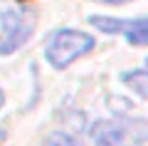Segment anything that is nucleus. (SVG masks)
I'll return each instance as SVG.
<instances>
[{"mask_svg": "<svg viewBox=\"0 0 148 146\" xmlns=\"http://www.w3.org/2000/svg\"><path fill=\"white\" fill-rule=\"evenodd\" d=\"M96 47V40L82 30H72V27H62V30L52 32L45 45V60L49 62L52 69H67L72 62L79 57L89 55Z\"/></svg>", "mask_w": 148, "mask_h": 146, "instance_id": "obj_1", "label": "nucleus"}, {"mask_svg": "<svg viewBox=\"0 0 148 146\" xmlns=\"http://www.w3.org/2000/svg\"><path fill=\"white\" fill-rule=\"evenodd\" d=\"M94 146H141L148 141L146 119H96L89 129Z\"/></svg>", "mask_w": 148, "mask_h": 146, "instance_id": "obj_2", "label": "nucleus"}, {"mask_svg": "<svg viewBox=\"0 0 148 146\" xmlns=\"http://www.w3.org/2000/svg\"><path fill=\"white\" fill-rule=\"evenodd\" d=\"M37 30V15L30 8H12L0 15V55H12L30 42Z\"/></svg>", "mask_w": 148, "mask_h": 146, "instance_id": "obj_3", "label": "nucleus"}, {"mask_svg": "<svg viewBox=\"0 0 148 146\" xmlns=\"http://www.w3.org/2000/svg\"><path fill=\"white\" fill-rule=\"evenodd\" d=\"M89 22L106 35H123L128 45L148 47V17L119 20V17H106V15H91Z\"/></svg>", "mask_w": 148, "mask_h": 146, "instance_id": "obj_4", "label": "nucleus"}, {"mask_svg": "<svg viewBox=\"0 0 148 146\" xmlns=\"http://www.w3.org/2000/svg\"><path fill=\"white\" fill-rule=\"evenodd\" d=\"M121 82L136 97L148 102V69H128V72H121Z\"/></svg>", "mask_w": 148, "mask_h": 146, "instance_id": "obj_5", "label": "nucleus"}, {"mask_svg": "<svg viewBox=\"0 0 148 146\" xmlns=\"http://www.w3.org/2000/svg\"><path fill=\"white\" fill-rule=\"evenodd\" d=\"M45 146H84L77 136H72V134H67V131H54L52 136L47 139V144Z\"/></svg>", "mask_w": 148, "mask_h": 146, "instance_id": "obj_6", "label": "nucleus"}, {"mask_svg": "<svg viewBox=\"0 0 148 146\" xmlns=\"http://www.w3.org/2000/svg\"><path fill=\"white\" fill-rule=\"evenodd\" d=\"M99 3H104V5H126L131 0H99Z\"/></svg>", "mask_w": 148, "mask_h": 146, "instance_id": "obj_7", "label": "nucleus"}, {"mask_svg": "<svg viewBox=\"0 0 148 146\" xmlns=\"http://www.w3.org/2000/svg\"><path fill=\"white\" fill-rule=\"evenodd\" d=\"M3 104H5V94H3V89H0V109H3Z\"/></svg>", "mask_w": 148, "mask_h": 146, "instance_id": "obj_8", "label": "nucleus"}, {"mask_svg": "<svg viewBox=\"0 0 148 146\" xmlns=\"http://www.w3.org/2000/svg\"><path fill=\"white\" fill-rule=\"evenodd\" d=\"M0 141H5V129L0 126Z\"/></svg>", "mask_w": 148, "mask_h": 146, "instance_id": "obj_9", "label": "nucleus"}, {"mask_svg": "<svg viewBox=\"0 0 148 146\" xmlns=\"http://www.w3.org/2000/svg\"><path fill=\"white\" fill-rule=\"evenodd\" d=\"M146 62H148V60H146Z\"/></svg>", "mask_w": 148, "mask_h": 146, "instance_id": "obj_10", "label": "nucleus"}]
</instances>
